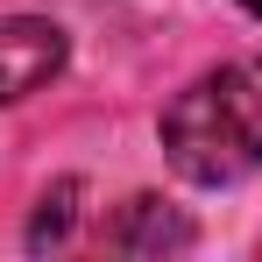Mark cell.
Returning <instances> with one entry per match:
<instances>
[{
    "label": "cell",
    "mask_w": 262,
    "mask_h": 262,
    "mask_svg": "<svg viewBox=\"0 0 262 262\" xmlns=\"http://www.w3.org/2000/svg\"><path fill=\"white\" fill-rule=\"evenodd\" d=\"M71 199H78V184H57V191L43 199V213H36V227H29L36 248H64V241H71V220H78Z\"/></svg>",
    "instance_id": "4"
},
{
    "label": "cell",
    "mask_w": 262,
    "mask_h": 262,
    "mask_svg": "<svg viewBox=\"0 0 262 262\" xmlns=\"http://www.w3.org/2000/svg\"><path fill=\"white\" fill-rule=\"evenodd\" d=\"M163 156L191 184H234L262 170V57H234L163 106Z\"/></svg>",
    "instance_id": "1"
},
{
    "label": "cell",
    "mask_w": 262,
    "mask_h": 262,
    "mask_svg": "<svg viewBox=\"0 0 262 262\" xmlns=\"http://www.w3.org/2000/svg\"><path fill=\"white\" fill-rule=\"evenodd\" d=\"M57 71H64V29L57 21H36V14H7L0 21V106L29 99Z\"/></svg>",
    "instance_id": "2"
},
{
    "label": "cell",
    "mask_w": 262,
    "mask_h": 262,
    "mask_svg": "<svg viewBox=\"0 0 262 262\" xmlns=\"http://www.w3.org/2000/svg\"><path fill=\"white\" fill-rule=\"evenodd\" d=\"M241 7H248V14H262V0H241Z\"/></svg>",
    "instance_id": "5"
},
{
    "label": "cell",
    "mask_w": 262,
    "mask_h": 262,
    "mask_svg": "<svg viewBox=\"0 0 262 262\" xmlns=\"http://www.w3.org/2000/svg\"><path fill=\"white\" fill-rule=\"evenodd\" d=\"M184 241H191V227L163 199H135L128 220L114 227V248H128V255H163V248H184Z\"/></svg>",
    "instance_id": "3"
}]
</instances>
